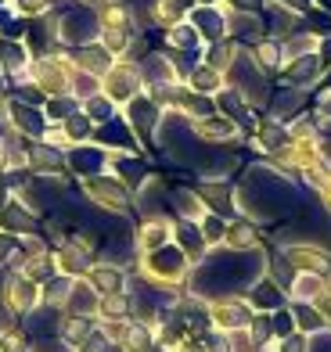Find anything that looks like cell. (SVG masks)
Masks as SVG:
<instances>
[{
  "label": "cell",
  "instance_id": "obj_1",
  "mask_svg": "<svg viewBox=\"0 0 331 352\" xmlns=\"http://www.w3.org/2000/svg\"><path fill=\"white\" fill-rule=\"evenodd\" d=\"M94 33H98V22H94V14L87 8H72L65 19H61V36L69 43H87Z\"/></svg>",
  "mask_w": 331,
  "mask_h": 352
},
{
  "label": "cell",
  "instance_id": "obj_2",
  "mask_svg": "<svg viewBox=\"0 0 331 352\" xmlns=\"http://www.w3.org/2000/svg\"><path fill=\"white\" fill-rule=\"evenodd\" d=\"M25 61H29V54H25V47L19 40H4V36H0V65H4V72H19Z\"/></svg>",
  "mask_w": 331,
  "mask_h": 352
},
{
  "label": "cell",
  "instance_id": "obj_3",
  "mask_svg": "<svg viewBox=\"0 0 331 352\" xmlns=\"http://www.w3.org/2000/svg\"><path fill=\"white\" fill-rule=\"evenodd\" d=\"M11 119H14V126H19V130H29V133H40V130H43L40 111L29 108L25 101H14V104H11Z\"/></svg>",
  "mask_w": 331,
  "mask_h": 352
},
{
  "label": "cell",
  "instance_id": "obj_4",
  "mask_svg": "<svg viewBox=\"0 0 331 352\" xmlns=\"http://www.w3.org/2000/svg\"><path fill=\"white\" fill-rule=\"evenodd\" d=\"M155 274H162V277H177L180 274V270H184V255L180 252H162V255H155Z\"/></svg>",
  "mask_w": 331,
  "mask_h": 352
},
{
  "label": "cell",
  "instance_id": "obj_5",
  "mask_svg": "<svg viewBox=\"0 0 331 352\" xmlns=\"http://www.w3.org/2000/svg\"><path fill=\"white\" fill-rule=\"evenodd\" d=\"M195 25L202 29V33H206V36H220V33H224V19H220V14L213 11V8H202V11H195Z\"/></svg>",
  "mask_w": 331,
  "mask_h": 352
},
{
  "label": "cell",
  "instance_id": "obj_6",
  "mask_svg": "<svg viewBox=\"0 0 331 352\" xmlns=\"http://www.w3.org/2000/svg\"><path fill=\"white\" fill-rule=\"evenodd\" d=\"M80 61H83V69H90V72H105V69H108V54L98 51V47H90V51H80Z\"/></svg>",
  "mask_w": 331,
  "mask_h": 352
},
{
  "label": "cell",
  "instance_id": "obj_7",
  "mask_svg": "<svg viewBox=\"0 0 331 352\" xmlns=\"http://www.w3.org/2000/svg\"><path fill=\"white\" fill-rule=\"evenodd\" d=\"M321 295V280L317 277H310V274H303L295 280V298H317Z\"/></svg>",
  "mask_w": 331,
  "mask_h": 352
},
{
  "label": "cell",
  "instance_id": "obj_8",
  "mask_svg": "<svg viewBox=\"0 0 331 352\" xmlns=\"http://www.w3.org/2000/svg\"><path fill=\"white\" fill-rule=\"evenodd\" d=\"M169 40L177 43V47H195V43H198V36H195V29H191V25H177Z\"/></svg>",
  "mask_w": 331,
  "mask_h": 352
},
{
  "label": "cell",
  "instance_id": "obj_9",
  "mask_svg": "<svg viewBox=\"0 0 331 352\" xmlns=\"http://www.w3.org/2000/svg\"><path fill=\"white\" fill-rule=\"evenodd\" d=\"M256 302H259V306H277V302H281L277 287H274V284H259V287H256Z\"/></svg>",
  "mask_w": 331,
  "mask_h": 352
}]
</instances>
